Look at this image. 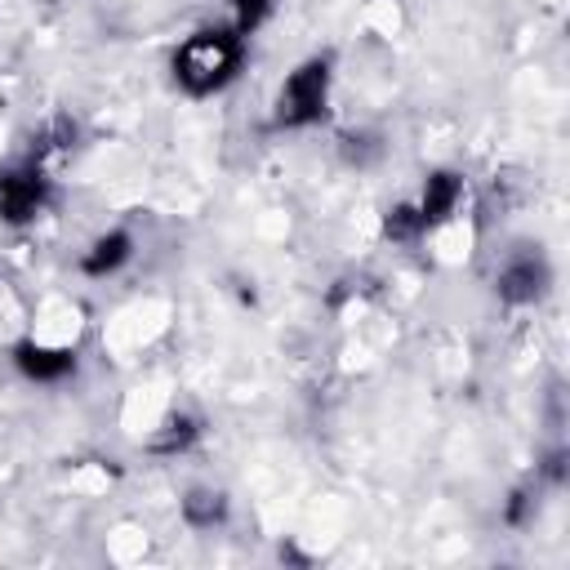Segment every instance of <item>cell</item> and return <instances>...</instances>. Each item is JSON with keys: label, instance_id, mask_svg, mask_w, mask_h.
I'll return each mask as SVG.
<instances>
[{"label": "cell", "instance_id": "obj_3", "mask_svg": "<svg viewBox=\"0 0 570 570\" xmlns=\"http://www.w3.org/2000/svg\"><path fill=\"white\" fill-rule=\"evenodd\" d=\"M45 200H49V183H45V174H40L36 160L13 165V169L0 174V218H4V223H27V218H36V214L45 209Z\"/></svg>", "mask_w": 570, "mask_h": 570}, {"label": "cell", "instance_id": "obj_4", "mask_svg": "<svg viewBox=\"0 0 570 570\" xmlns=\"http://www.w3.org/2000/svg\"><path fill=\"white\" fill-rule=\"evenodd\" d=\"M543 285H548V263H543L539 254H517V258H508L503 272L494 276V289H499V298H508V303H534V298L543 294Z\"/></svg>", "mask_w": 570, "mask_h": 570}, {"label": "cell", "instance_id": "obj_2", "mask_svg": "<svg viewBox=\"0 0 570 570\" xmlns=\"http://www.w3.org/2000/svg\"><path fill=\"white\" fill-rule=\"evenodd\" d=\"M325 102H330V58H307L285 76L276 94V120L289 129L316 125L325 116Z\"/></svg>", "mask_w": 570, "mask_h": 570}, {"label": "cell", "instance_id": "obj_6", "mask_svg": "<svg viewBox=\"0 0 570 570\" xmlns=\"http://www.w3.org/2000/svg\"><path fill=\"white\" fill-rule=\"evenodd\" d=\"M459 196H463V178H459L454 169H432L428 183H423V196H419V218H423V227L445 223V218L454 214Z\"/></svg>", "mask_w": 570, "mask_h": 570}, {"label": "cell", "instance_id": "obj_1", "mask_svg": "<svg viewBox=\"0 0 570 570\" xmlns=\"http://www.w3.org/2000/svg\"><path fill=\"white\" fill-rule=\"evenodd\" d=\"M240 40L245 36H236L227 27H200V31H191L178 45V53H174V80L187 94H214V89H223L236 76V67H240V53H245Z\"/></svg>", "mask_w": 570, "mask_h": 570}, {"label": "cell", "instance_id": "obj_8", "mask_svg": "<svg viewBox=\"0 0 570 570\" xmlns=\"http://www.w3.org/2000/svg\"><path fill=\"white\" fill-rule=\"evenodd\" d=\"M223 512H227V499H223L218 490H191V494L183 499V517H187L196 530L218 525V521H223Z\"/></svg>", "mask_w": 570, "mask_h": 570}, {"label": "cell", "instance_id": "obj_10", "mask_svg": "<svg viewBox=\"0 0 570 570\" xmlns=\"http://www.w3.org/2000/svg\"><path fill=\"white\" fill-rule=\"evenodd\" d=\"M196 441V423L187 419V414H174L169 423H165V432L151 441V450H160V454H174V450H183V445H191Z\"/></svg>", "mask_w": 570, "mask_h": 570}, {"label": "cell", "instance_id": "obj_5", "mask_svg": "<svg viewBox=\"0 0 570 570\" xmlns=\"http://www.w3.org/2000/svg\"><path fill=\"white\" fill-rule=\"evenodd\" d=\"M13 365L31 379V383H58L76 370V356L67 347H49V343H36V338H22L13 347Z\"/></svg>", "mask_w": 570, "mask_h": 570}, {"label": "cell", "instance_id": "obj_7", "mask_svg": "<svg viewBox=\"0 0 570 570\" xmlns=\"http://www.w3.org/2000/svg\"><path fill=\"white\" fill-rule=\"evenodd\" d=\"M129 254H134V236H129V232H102V236L85 249L80 267H85V276H111L116 267L129 263Z\"/></svg>", "mask_w": 570, "mask_h": 570}, {"label": "cell", "instance_id": "obj_11", "mask_svg": "<svg viewBox=\"0 0 570 570\" xmlns=\"http://www.w3.org/2000/svg\"><path fill=\"white\" fill-rule=\"evenodd\" d=\"M232 9H236V36H254L267 22L272 0H232Z\"/></svg>", "mask_w": 570, "mask_h": 570}, {"label": "cell", "instance_id": "obj_9", "mask_svg": "<svg viewBox=\"0 0 570 570\" xmlns=\"http://www.w3.org/2000/svg\"><path fill=\"white\" fill-rule=\"evenodd\" d=\"M383 232L392 240H414L423 232V218H419V205H392L387 218H383Z\"/></svg>", "mask_w": 570, "mask_h": 570}]
</instances>
